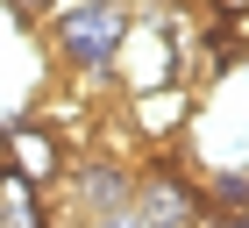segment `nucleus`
Returning <instances> with one entry per match:
<instances>
[{
    "label": "nucleus",
    "mask_w": 249,
    "mask_h": 228,
    "mask_svg": "<svg viewBox=\"0 0 249 228\" xmlns=\"http://www.w3.org/2000/svg\"><path fill=\"white\" fill-rule=\"evenodd\" d=\"M7 178H15V171H7V150H0V186H7Z\"/></svg>",
    "instance_id": "12"
},
{
    "label": "nucleus",
    "mask_w": 249,
    "mask_h": 228,
    "mask_svg": "<svg viewBox=\"0 0 249 228\" xmlns=\"http://www.w3.org/2000/svg\"><path fill=\"white\" fill-rule=\"evenodd\" d=\"M29 121H43V129L78 157V150H93V143H100V121H107V114H100V100L86 93L78 78H64V86H50V93L29 107Z\"/></svg>",
    "instance_id": "6"
},
{
    "label": "nucleus",
    "mask_w": 249,
    "mask_h": 228,
    "mask_svg": "<svg viewBox=\"0 0 249 228\" xmlns=\"http://www.w3.org/2000/svg\"><path fill=\"white\" fill-rule=\"evenodd\" d=\"M128 7L121 0H57V15L43 21V43L57 57V72L78 78L93 100H107L121 86L114 64H121V36H128Z\"/></svg>",
    "instance_id": "1"
},
{
    "label": "nucleus",
    "mask_w": 249,
    "mask_h": 228,
    "mask_svg": "<svg viewBox=\"0 0 249 228\" xmlns=\"http://www.w3.org/2000/svg\"><path fill=\"white\" fill-rule=\"evenodd\" d=\"M0 7H7L21 29H36V21H50V15H57V0H0Z\"/></svg>",
    "instance_id": "10"
},
{
    "label": "nucleus",
    "mask_w": 249,
    "mask_h": 228,
    "mask_svg": "<svg viewBox=\"0 0 249 228\" xmlns=\"http://www.w3.org/2000/svg\"><path fill=\"white\" fill-rule=\"evenodd\" d=\"M121 7H128V15H135V7H142V0H121Z\"/></svg>",
    "instance_id": "13"
},
{
    "label": "nucleus",
    "mask_w": 249,
    "mask_h": 228,
    "mask_svg": "<svg viewBox=\"0 0 249 228\" xmlns=\"http://www.w3.org/2000/svg\"><path fill=\"white\" fill-rule=\"evenodd\" d=\"M114 78L128 86V93H150V86H171V78H185V50H178L157 21H142L135 15L128 21V36H121V64H114Z\"/></svg>",
    "instance_id": "5"
},
{
    "label": "nucleus",
    "mask_w": 249,
    "mask_h": 228,
    "mask_svg": "<svg viewBox=\"0 0 249 228\" xmlns=\"http://www.w3.org/2000/svg\"><path fill=\"white\" fill-rule=\"evenodd\" d=\"M0 228H57V214L29 178H7L0 186Z\"/></svg>",
    "instance_id": "9"
},
{
    "label": "nucleus",
    "mask_w": 249,
    "mask_h": 228,
    "mask_svg": "<svg viewBox=\"0 0 249 228\" xmlns=\"http://www.w3.org/2000/svg\"><path fill=\"white\" fill-rule=\"evenodd\" d=\"M86 228H150V221H142V214H135V207H114V214H93V221H86Z\"/></svg>",
    "instance_id": "11"
},
{
    "label": "nucleus",
    "mask_w": 249,
    "mask_h": 228,
    "mask_svg": "<svg viewBox=\"0 0 249 228\" xmlns=\"http://www.w3.org/2000/svg\"><path fill=\"white\" fill-rule=\"evenodd\" d=\"M135 129V143L142 150H164V143H185L192 121H199V93H192L185 78H171V86H150V93H128V114H121Z\"/></svg>",
    "instance_id": "4"
},
{
    "label": "nucleus",
    "mask_w": 249,
    "mask_h": 228,
    "mask_svg": "<svg viewBox=\"0 0 249 228\" xmlns=\"http://www.w3.org/2000/svg\"><path fill=\"white\" fill-rule=\"evenodd\" d=\"M199 192L213 214H249V164H199Z\"/></svg>",
    "instance_id": "8"
},
{
    "label": "nucleus",
    "mask_w": 249,
    "mask_h": 228,
    "mask_svg": "<svg viewBox=\"0 0 249 228\" xmlns=\"http://www.w3.org/2000/svg\"><path fill=\"white\" fill-rule=\"evenodd\" d=\"M135 178H142V164H135V157H114V150H78V157H71V171H64V207H71V221L86 228L93 214L135 207Z\"/></svg>",
    "instance_id": "3"
},
{
    "label": "nucleus",
    "mask_w": 249,
    "mask_h": 228,
    "mask_svg": "<svg viewBox=\"0 0 249 228\" xmlns=\"http://www.w3.org/2000/svg\"><path fill=\"white\" fill-rule=\"evenodd\" d=\"M0 150H7V171H15V178H29L36 192L64 186V171H71V150H64V143L43 129V121H21V129L7 135Z\"/></svg>",
    "instance_id": "7"
},
{
    "label": "nucleus",
    "mask_w": 249,
    "mask_h": 228,
    "mask_svg": "<svg viewBox=\"0 0 249 228\" xmlns=\"http://www.w3.org/2000/svg\"><path fill=\"white\" fill-rule=\"evenodd\" d=\"M135 214H142L150 228H199V214H207L199 171H185V164H178V157H171V143L142 157V178H135Z\"/></svg>",
    "instance_id": "2"
}]
</instances>
